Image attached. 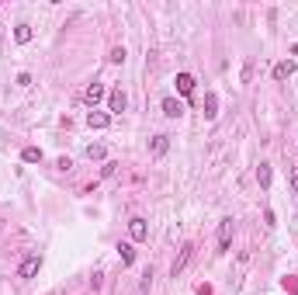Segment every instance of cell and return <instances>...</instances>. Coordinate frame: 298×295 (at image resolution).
I'll list each match as a JSON object with an SVG mask.
<instances>
[{
  "instance_id": "obj_1",
  "label": "cell",
  "mask_w": 298,
  "mask_h": 295,
  "mask_svg": "<svg viewBox=\"0 0 298 295\" xmlns=\"http://www.w3.org/2000/svg\"><path fill=\"white\" fill-rule=\"evenodd\" d=\"M42 271V257L39 254H31V257H24L18 264V278H35Z\"/></svg>"
},
{
  "instance_id": "obj_2",
  "label": "cell",
  "mask_w": 298,
  "mask_h": 295,
  "mask_svg": "<svg viewBox=\"0 0 298 295\" xmlns=\"http://www.w3.org/2000/svg\"><path fill=\"white\" fill-rule=\"evenodd\" d=\"M125 108H128V98H125V91H111V94H108V115H121V111H125Z\"/></svg>"
},
{
  "instance_id": "obj_3",
  "label": "cell",
  "mask_w": 298,
  "mask_h": 295,
  "mask_svg": "<svg viewBox=\"0 0 298 295\" xmlns=\"http://www.w3.org/2000/svg\"><path fill=\"white\" fill-rule=\"evenodd\" d=\"M295 70H298V63H295V59H281L278 66H274V70H271V77H274V80H278V83H281V80L295 77Z\"/></svg>"
},
{
  "instance_id": "obj_4",
  "label": "cell",
  "mask_w": 298,
  "mask_h": 295,
  "mask_svg": "<svg viewBox=\"0 0 298 295\" xmlns=\"http://www.w3.org/2000/svg\"><path fill=\"white\" fill-rule=\"evenodd\" d=\"M233 247V219H222L219 222V254H225Z\"/></svg>"
},
{
  "instance_id": "obj_5",
  "label": "cell",
  "mask_w": 298,
  "mask_h": 295,
  "mask_svg": "<svg viewBox=\"0 0 298 295\" xmlns=\"http://www.w3.org/2000/svg\"><path fill=\"white\" fill-rule=\"evenodd\" d=\"M128 236L136 240V243H142L146 236H149V226H146V219L136 216V219H128Z\"/></svg>"
},
{
  "instance_id": "obj_6",
  "label": "cell",
  "mask_w": 298,
  "mask_h": 295,
  "mask_svg": "<svg viewBox=\"0 0 298 295\" xmlns=\"http://www.w3.org/2000/svg\"><path fill=\"white\" fill-rule=\"evenodd\" d=\"M104 94H108V91H104V83H97V80H94V83L83 91V101H87L90 108H97V101H104Z\"/></svg>"
},
{
  "instance_id": "obj_7",
  "label": "cell",
  "mask_w": 298,
  "mask_h": 295,
  "mask_svg": "<svg viewBox=\"0 0 298 295\" xmlns=\"http://www.w3.org/2000/svg\"><path fill=\"white\" fill-rule=\"evenodd\" d=\"M87 125H90V129H108V125H111V115H108V111H97V108H94V111L87 115Z\"/></svg>"
},
{
  "instance_id": "obj_8",
  "label": "cell",
  "mask_w": 298,
  "mask_h": 295,
  "mask_svg": "<svg viewBox=\"0 0 298 295\" xmlns=\"http://www.w3.org/2000/svg\"><path fill=\"white\" fill-rule=\"evenodd\" d=\"M163 115H167V118H180V115H184V101L163 98Z\"/></svg>"
},
{
  "instance_id": "obj_9",
  "label": "cell",
  "mask_w": 298,
  "mask_h": 295,
  "mask_svg": "<svg viewBox=\"0 0 298 295\" xmlns=\"http://www.w3.org/2000/svg\"><path fill=\"white\" fill-rule=\"evenodd\" d=\"M191 254H194V247H191V243H184V247H180V257L174 260V278H177L180 271L187 268V260H191Z\"/></svg>"
},
{
  "instance_id": "obj_10",
  "label": "cell",
  "mask_w": 298,
  "mask_h": 295,
  "mask_svg": "<svg viewBox=\"0 0 298 295\" xmlns=\"http://www.w3.org/2000/svg\"><path fill=\"white\" fill-rule=\"evenodd\" d=\"M177 94H184V98H191V91H194V77L191 73H177Z\"/></svg>"
},
{
  "instance_id": "obj_11",
  "label": "cell",
  "mask_w": 298,
  "mask_h": 295,
  "mask_svg": "<svg viewBox=\"0 0 298 295\" xmlns=\"http://www.w3.org/2000/svg\"><path fill=\"white\" fill-rule=\"evenodd\" d=\"M215 115H219V94L208 91L205 94V118H215Z\"/></svg>"
},
{
  "instance_id": "obj_12",
  "label": "cell",
  "mask_w": 298,
  "mask_h": 295,
  "mask_svg": "<svg viewBox=\"0 0 298 295\" xmlns=\"http://www.w3.org/2000/svg\"><path fill=\"white\" fill-rule=\"evenodd\" d=\"M271 177H274V170H271V163H260V167H257V184L263 188V191L271 188Z\"/></svg>"
},
{
  "instance_id": "obj_13",
  "label": "cell",
  "mask_w": 298,
  "mask_h": 295,
  "mask_svg": "<svg viewBox=\"0 0 298 295\" xmlns=\"http://www.w3.org/2000/svg\"><path fill=\"white\" fill-rule=\"evenodd\" d=\"M31 35H35V32H31V24H24V21L14 28V42H18V45H28V42H31Z\"/></svg>"
},
{
  "instance_id": "obj_14",
  "label": "cell",
  "mask_w": 298,
  "mask_h": 295,
  "mask_svg": "<svg viewBox=\"0 0 298 295\" xmlns=\"http://www.w3.org/2000/svg\"><path fill=\"white\" fill-rule=\"evenodd\" d=\"M167 150H170V136H153V153H156V157H163Z\"/></svg>"
},
{
  "instance_id": "obj_15",
  "label": "cell",
  "mask_w": 298,
  "mask_h": 295,
  "mask_svg": "<svg viewBox=\"0 0 298 295\" xmlns=\"http://www.w3.org/2000/svg\"><path fill=\"white\" fill-rule=\"evenodd\" d=\"M104 157H108V150H104L101 142H90V146H87V160H104Z\"/></svg>"
},
{
  "instance_id": "obj_16",
  "label": "cell",
  "mask_w": 298,
  "mask_h": 295,
  "mask_svg": "<svg viewBox=\"0 0 298 295\" xmlns=\"http://www.w3.org/2000/svg\"><path fill=\"white\" fill-rule=\"evenodd\" d=\"M21 160H24V163H42V150L39 146H28V150L21 153Z\"/></svg>"
},
{
  "instance_id": "obj_17",
  "label": "cell",
  "mask_w": 298,
  "mask_h": 295,
  "mask_svg": "<svg viewBox=\"0 0 298 295\" xmlns=\"http://www.w3.org/2000/svg\"><path fill=\"white\" fill-rule=\"evenodd\" d=\"M118 254H121V264H132V260H136V250H132V243H118Z\"/></svg>"
},
{
  "instance_id": "obj_18",
  "label": "cell",
  "mask_w": 298,
  "mask_h": 295,
  "mask_svg": "<svg viewBox=\"0 0 298 295\" xmlns=\"http://www.w3.org/2000/svg\"><path fill=\"white\" fill-rule=\"evenodd\" d=\"M125 56H128V52H125V45H115V49H111V63H115V66H118V63H125Z\"/></svg>"
},
{
  "instance_id": "obj_19",
  "label": "cell",
  "mask_w": 298,
  "mask_h": 295,
  "mask_svg": "<svg viewBox=\"0 0 298 295\" xmlns=\"http://www.w3.org/2000/svg\"><path fill=\"white\" fill-rule=\"evenodd\" d=\"M291 191H295V195H298V167H295V170H291Z\"/></svg>"
},
{
  "instance_id": "obj_20",
  "label": "cell",
  "mask_w": 298,
  "mask_h": 295,
  "mask_svg": "<svg viewBox=\"0 0 298 295\" xmlns=\"http://www.w3.org/2000/svg\"><path fill=\"white\" fill-rule=\"evenodd\" d=\"M198 295H212V288L208 285H198Z\"/></svg>"
}]
</instances>
